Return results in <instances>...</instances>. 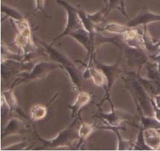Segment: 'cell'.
<instances>
[{
	"instance_id": "cell-15",
	"label": "cell",
	"mask_w": 160,
	"mask_h": 151,
	"mask_svg": "<svg viewBox=\"0 0 160 151\" xmlns=\"http://www.w3.org/2000/svg\"><path fill=\"white\" fill-rule=\"evenodd\" d=\"M97 128L98 129L111 130V131H112L115 133L117 137V139H118V147H117V150H133L134 143L131 142V140H125V139H123L120 133V130H126L125 127H112L105 125L103 126H98V125H97Z\"/></svg>"
},
{
	"instance_id": "cell-11",
	"label": "cell",
	"mask_w": 160,
	"mask_h": 151,
	"mask_svg": "<svg viewBox=\"0 0 160 151\" xmlns=\"http://www.w3.org/2000/svg\"><path fill=\"white\" fill-rule=\"evenodd\" d=\"M158 21H160L159 14L154 13L148 10L147 7L143 6L135 17L130 19L129 21L127 23V25L130 28H137L140 25L147 26L148 23Z\"/></svg>"
},
{
	"instance_id": "cell-21",
	"label": "cell",
	"mask_w": 160,
	"mask_h": 151,
	"mask_svg": "<svg viewBox=\"0 0 160 151\" xmlns=\"http://www.w3.org/2000/svg\"><path fill=\"white\" fill-rule=\"evenodd\" d=\"M48 113V108L47 106H44L42 104H36L31 107L30 111V115H31V122H35V121H40L42 119L45 118Z\"/></svg>"
},
{
	"instance_id": "cell-26",
	"label": "cell",
	"mask_w": 160,
	"mask_h": 151,
	"mask_svg": "<svg viewBox=\"0 0 160 151\" xmlns=\"http://www.w3.org/2000/svg\"><path fill=\"white\" fill-rule=\"evenodd\" d=\"M45 0H35V8H34L32 13H34L35 11H41L45 17H47L48 18H50L49 16L47 15L46 12H45Z\"/></svg>"
},
{
	"instance_id": "cell-24",
	"label": "cell",
	"mask_w": 160,
	"mask_h": 151,
	"mask_svg": "<svg viewBox=\"0 0 160 151\" xmlns=\"http://www.w3.org/2000/svg\"><path fill=\"white\" fill-rule=\"evenodd\" d=\"M138 134L137 136V140L134 143L133 150H151L149 147L145 144V139H144V129L141 125L138 128Z\"/></svg>"
},
{
	"instance_id": "cell-10",
	"label": "cell",
	"mask_w": 160,
	"mask_h": 151,
	"mask_svg": "<svg viewBox=\"0 0 160 151\" xmlns=\"http://www.w3.org/2000/svg\"><path fill=\"white\" fill-rule=\"evenodd\" d=\"M84 65L85 66V70H84V72L83 73L84 74V78H91L92 79V81H94V83H95L97 86H99V87L102 88L105 91V96L104 97H103L102 100V102L99 104H96L97 106L101 107V105L104 103V101L107 100V101H109V103H110L111 107H114L113 103L111 101L110 95L108 93L107 79H106V77L105 76L104 73H103L101 70H99L98 67H95L94 64L90 66H88L86 65V64H84Z\"/></svg>"
},
{
	"instance_id": "cell-6",
	"label": "cell",
	"mask_w": 160,
	"mask_h": 151,
	"mask_svg": "<svg viewBox=\"0 0 160 151\" xmlns=\"http://www.w3.org/2000/svg\"><path fill=\"white\" fill-rule=\"evenodd\" d=\"M59 68H62V67L58 63L55 62V61L49 62L47 60H39L30 71L23 72L19 75L18 78L12 82V86H10V89H13L15 86L22 84V83L42 79L47 76V75H48L50 72Z\"/></svg>"
},
{
	"instance_id": "cell-16",
	"label": "cell",
	"mask_w": 160,
	"mask_h": 151,
	"mask_svg": "<svg viewBox=\"0 0 160 151\" xmlns=\"http://www.w3.org/2000/svg\"><path fill=\"white\" fill-rule=\"evenodd\" d=\"M132 28H130L128 25L120 24L117 23H107V22H102L96 25V32L100 31H108V32L113 33L115 34H124Z\"/></svg>"
},
{
	"instance_id": "cell-12",
	"label": "cell",
	"mask_w": 160,
	"mask_h": 151,
	"mask_svg": "<svg viewBox=\"0 0 160 151\" xmlns=\"http://www.w3.org/2000/svg\"><path fill=\"white\" fill-rule=\"evenodd\" d=\"M28 132V126L23 118L20 117H12L6 124V126L2 127L1 134L2 140H3L6 136H9V135L24 134Z\"/></svg>"
},
{
	"instance_id": "cell-1",
	"label": "cell",
	"mask_w": 160,
	"mask_h": 151,
	"mask_svg": "<svg viewBox=\"0 0 160 151\" xmlns=\"http://www.w3.org/2000/svg\"><path fill=\"white\" fill-rule=\"evenodd\" d=\"M95 42L100 45L106 42H110L117 45L120 49V53H121L123 56L126 69L130 68L132 70L140 72L142 67L152 60L148 53L145 50L132 47L127 44L123 40V34H116L113 37L106 38L100 35L98 32H97L95 36Z\"/></svg>"
},
{
	"instance_id": "cell-18",
	"label": "cell",
	"mask_w": 160,
	"mask_h": 151,
	"mask_svg": "<svg viewBox=\"0 0 160 151\" xmlns=\"http://www.w3.org/2000/svg\"><path fill=\"white\" fill-rule=\"evenodd\" d=\"M80 121H81V125H79L78 128V134H79V140H78V145L76 146V150H78L81 148V146L83 145L86 139L91 136L92 133L97 128L96 124L94 125H89V124L84 123L81 119V117H80Z\"/></svg>"
},
{
	"instance_id": "cell-9",
	"label": "cell",
	"mask_w": 160,
	"mask_h": 151,
	"mask_svg": "<svg viewBox=\"0 0 160 151\" xmlns=\"http://www.w3.org/2000/svg\"><path fill=\"white\" fill-rule=\"evenodd\" d=\"M93 64L95 67H98L99 70H101L104 73L105 76L106 77V79H107L108 93L109 94L110 92L111 89H112V86L114 85L115 81L118 78H122L127 72V69L124 64V60H123V57L122 56L121 53H119L117 60L112 65H106V64L99 62L98 60H97V59L95 58V56L93 58Z\"/></svg>"
},
{
	"instance_id": "cell-13",
	"label": "cell",
	"mask_w": 160,
	"mask_h": 151,
	"mask_svg": "<svg viewBox=\"0 0 160 151\" xmlns=\"http://www.w3.org/2000/svg\"><path fill=\"white\" fill-rule=\"evenodd\" d=\"M2 100L6 103L9 109V114L10 115L12 113H16L20 117H22L25 120H28V117H27L26 114H23V111L19 107L18 102L13 92V89L9 88L5 90H2Z\"/></svg>"
},
{
	"instance_id": "cell-28",
	"label": "cell",
	"mask_w": 160,
	"mask_h": 151,
	"mask_svg": "<svg viewBox=\"0 0 160 151\" xmlns=\"http://www.w3.org/2000/svg\"><path fill=\"white\" fill-rule=\"evenodd\" d=\"M103 1H104V3H105V5H106V4H107V2H108V0H103Z\"/></svg>"
},
{
	"instance_id": "cell-5",
	"label": "cell",
	"mask_w": 160,
	"mask_h": 151,
	"mask_svg": "<svg viewBox=\"0 0 160 151\" xmlns=\"http://www.w3.org/2000/svg\"><path fill=\"white\" fill-rule=\"evenodd\" d=\"M39 60L29 61L17 60L13 59H1L2 90L10 88L12 82L20 74L30 71Z\"/></svg>"
},
{
	"instance_id": "cell-7",
	"label": "cell",
	"mask_w": 160,
	"mask_h": 151,
	"mask_svg": "<svg viewBox=\"0 0 160 151\" xmlns=\"http://www.w3.org/2000/svg\"><path fill=\"white\" fill-rule=\"evenodd\" d=\"M93 117L100 119L105 125L108 126H121V123L125 122L127 124L132 126L139 128V117L138 115L133 116L126 111H121L115 108V107H111V111L109 113H105L102 111L101 107H98V111Z\"/></svg>"
},
{
	"instance_id": "cell-22",
	"label": "cell",
	"mask_w": 160,
	"mask_h": 151,
	"mask_svg": "<svg viewBox=\"0 0 160 151\" xmlns=\"http://www.w3.org/2000/svg\"><path fill=\"white\" fill-rule=\"evenodd\" d=\"M1 11L2 13L5 14L6 17H9L11 20H20L26 18V16L23 15V14H22L20 11L17 10V9L7 6V5L3 4V3H2Z\"/></svg>"
},
{
	"instance_id": "cell-19",
	"label": "cell",
	"mask_w": 160,
	"mask_h": 151,
	"mask_svg": "<svg viewBox=\"0 0 160 151\" xmlns=\"http://www.w3.org/2000/svg\"><path fill=\"white\" fill-rule=\"evenodd\" d=\"M135 76L137 78V79L138 80L139 82L142 84V86H143L144 89L147 91L148 94H149L151 96H155L159 95V91L158 89L157 86L153 82L152 80H150L148 78H143L141 75L140 72L135 71Z\"/></svg>"
},
{
	"instance_id": "cell-23",
	"label": "cell",
	"mask_w": 160,
	"mask_h": 151,
	"mask_svg": "<svg viewBox=\"0 0 160 151\" xmlns=\"http://www.w3.org/2000/svg\"><path fill=\"white\" fill-rule=\"evenodd\" d=\"M106 9L107 14L109 13L112 9H117L120 11L125 17L129 19L128 14H127L126 10H125V3L124 0H108L107 4L105 6Z\"/></svg>"
},
{
	"instance_id": "cell-8",
	"label": "cell",
	"mask_w": 160,
	"mask_h": 151,
	"mask_svg": "<svg viewBox=\"0 0 160 151\" xmlns=\"http://www.w3.org/2000/svg\"><path fill=\"white\" fill-rule=\"evenodd\" d=\"M56 2H57L58 4L62 6L65 9V10L67 11V22L64 31L60 34H59L57 37H56L53 39V41L51 43V45H52L56 41L62 39L64 36H72L73 34H76V33L79 32L80 31L85 28L84 24H83L82 20H81L79 14H78L77 7L73 6L70 3H67V1H65V0H56Z\"/></svg>"
},
{
	"instance_id": "cell-14",
	"label": "cell",
	"mask_w": 160,
	"mask_h": 151,
	"mask_svg": "<svg viewBox=\"0 0 160 151\" xmlns=\"http://www.w3.org/2000/svg\"><path fill=\"white\" fill-rule=\"evenodd\" d=\"M93 97V94L87 92H80L78 94L74 103L70 106H68V108L71 110V117H77L81 115V111L92 100Z\"/></svg>"
},
{
	"instance_id": "cell-27",
	"label": "cell",
	"mask_w": 160,
	"mask_h": 151,
	"mask_svg": "<svg viewBox=\"0 0 160 151\" xmlns=\"http://www.w3.org/2000/svg\"><path fill=\"white\" fill-rule=\"evenodd\" d=\"M153 107H154V112H155L154 117L160 122V108L156 106V104H154V103H153Z\"/></svg>"
},
{
	"instance_id": "cell-3",
	"label": "cell",
	"mask_w": 160,
	"mask_h": 151,
	"mask_svg": "<svg viewBox=\"0 0 160 151\" xmlns=\"http://www.w3.org/2000/svg\"><path fill=\"white\" fill-rule=\"evenodd\" d=\"M121 78L126 89L132 96L137 109L142 110L145 116L154 117L155 112L152 96L137 79L135 70L127 71Z\"/></svg>"
},
{
	"instance_id": "cell-17",
	"label": "cell",
	"mask_w": 160,
	"mask_h": 151,
	"mask_svg": "<svg viewBox=\"0 0 160 151\" xmlns=\"http://www.w3.org/2000/svg\"><path fill=\"white\" fill-rule=\"evenodd\" d=\"M145 144L151 150H160V133L158 129L148 128L144 130Z\"/></svg>"
},
{
	"instance_id": "cell-2",
	"label": "cell",
	"mask_w": 160,
	"mask_h": 151,
	"mask_svg": "<svg viewBox=\"0 0 160 151\" xmlns=\"http://www.w3.org/2000/svg\"><path fill=\"white\" fill-rule=\"evenodd\" d=\"M34 40L38 42L40 45L44 47L45 53L48 57L52 61L58 63L62 68L67 72L70 78L72 83V87L74 92H80L83 86V79L84 74L81 73V70L76 67L73 62H72L64 53L59 51L57 49L54 48L51 44H47L40 39L33 35Z\"/></svg>"
},
{
	"instance_id": "cell-20",
	"label": "cell",
	"mask_w": 160,
	"mask_h": 151,
	"mask_svg": "<svg viewBox=\"0 0 160 151\" xmlns=\"http://www.w3.org/2000/svg\"><path fill=\"white\" fill-rule=\"evenodd\" d=\"M138 114L139 117V125H141L144 130L148 128L160 129V122L156 117L145 116L142 111H138Z\"/></svg>"
},
{
	"instance_id": "cell-4",
	"label": "cell",
	"mask_w": 160,
	"mask_h": 151,
	"mask_svg": "<svg viewBox=\"0 0 160 151\" xmlns=\"http://www.w3.org/2000/svg\"><path fill=\"white\" fill-rule=\"evenodd\" d=\"M80 117H81V115L75 117V120L68 127H67L65 129L62 130L56 138L50 139V140H46V139H44L43 138L41 137L36 131L35 127H34V133H35L36 138L42 143V146L37 147L36 150L60 149L64 148V147H67V148L71 149V150H75L73 143L76 140H79L78 122L80 121Z\"/></svg>"
},
{
	"instance_id": "cell-25",
	"label": "cell",
	"mask_w": 160,
	"mask_h": 151,
	"mask_svg": "<svg viewBox=\"0 0 160 151\" xmlns=\"http://www.w3.org/2000/svg\"><path fill=\"white\" fill-rule=\"evenodd\" d=\"M31 140L27 139V140L23 141V142L20 143H17L13 146H10L9 147H6V150H28V149L31 148V147L28 146L31 145Z\"/></svg>"
}]
</instances>
